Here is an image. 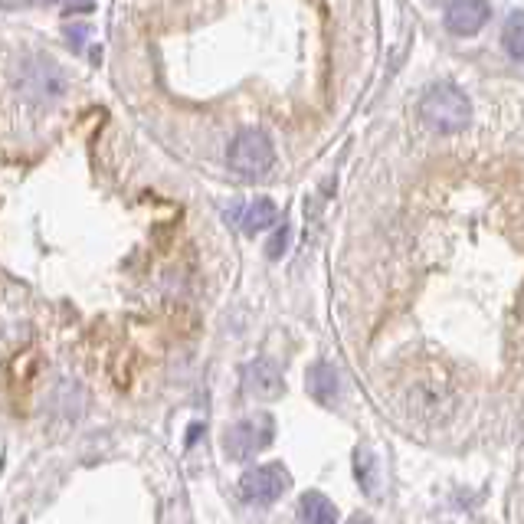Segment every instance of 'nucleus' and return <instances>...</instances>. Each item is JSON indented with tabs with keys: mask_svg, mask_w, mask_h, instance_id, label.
Wrapping results in <instances>:
<instances>
[{
	"mask_svg": "<svg viewBox=\"0 0 524 524\" xmlns=\"http://www.w3.org/2000/svg\"><path fill=\"white\" fill-rule=\"evenodd\" d=\"M17 82H20V92L33 102H56L66 89L59 66L43 56H30L27 63L20 66Z\"/></svg>",
	"mask_w": 524,
	"mask_h": 524,
	"instance_id": "obj_5",
	"label": "nucleus"
},
{
	"mask_svg": "<svg viewBox=\"0 0 524 524\" xmlns=\"http://www.w3.org/2000/svg\"><path fill=\"white\" fill-rule=\"evenodd\" d=\"M299 518L308 524H331V521H338V508L321 492H308L299 505Z\"/></svg>",
	"mask_w": 524,
	"mask_h": 524,
	"instance_id": "obj_11",
	"label": "nucleus"
},
{
	"mask_svg": "<svg viewBox=\"0 0 524 524\" xmlns=\"http://www.w3.org/2000/svg\"><path fill=\"white\" fill-rule=\"evenodd\" d=\"M243 390L256 400H279L285 393L282 371L269 357H256L243 367Z\"/></svg>",
	"mask_w": 524,
	"mask_h": 524,
	"instance_id": "obj_6",
	"label": "nucleus"
},
{
	"mask_svg": "<svg viewBox=\"0 0 524 524\" xmlns=\"http://www.w3.org/2000/svg\"><path fill=\"white\" fill-rule=\"evenodd\" d=\"M289 226H282V230L276 233V236H272V240H269V246H266V253L272 256V259H279L282 253H285V246H289Z\"/></svg>",
	"mask_w": 524,
	"mask_h": 524,
	"instance_id": "obj_13",
	"label": "nucleus"
},
{
	"mask_svg": "<svg viewBox=\"0 0 524 524\" xmlns=\"http://www.w3.org/2000/svg\"><path fill=\"white\" fill-rule=\"evenodd\" d=\"M410 400H423L426 407L420 410L416 407L413 416H423V420H446L449 416V407H446V400H449V390H430V387H416L410 393Z\"/></svg>",
	"mask_w": 524,
	"mask_h": 524,
	"instance_id": "obj_10",
	"label": "nucleus"
},
{
	"mask_svg": "<svg viewBox=\"0 0 524 524\" xmlns=\"http://www.w3.org/2000/svg\"><path fill=\"white\" fill-rule=\"evenodd\" d=\"M66 4H79V0H66ZM86 4H89V0H86Z\"/></svg>",
	"mask_w": 524,
	"mask_h": 524,
	"instance_id": "obj_15",
	"label": "nucleus"
},
{
	"mask_svg": "<svg viewBox=\"0 0 524 524\" xmlns=\"http://www.w3.org/2000/svg\"><path fill=\"white\" fill-rule=\"evenodd\" d=\"M488 17H492V7L485 0H449L446 4V30L452 37H475Z\"/></svg>",
	"mask_w": 524,
	"mask_h": 524,
	"instance_id": "obj_7",
	"label": "nucleus"
},
{
	"mask_svg": "<svg viewBox=\"0 0 524 524\" xmlns=\"http://www.w3.org/2000/svg\"><path fill=\"white\" fill-rule=\"evenodd\" d=\"M236 210H240V213H233V220L240 223V230H246V233H262V230H269V226L276 223V217H279L276 204H272V200H266V197L249 200V204L236 207Z\"/></svg>",
	"mask_w": 524,
	"mask_h": 524,
	"instance_id": "obj_9",
	"label": "nucleus"
},
{
	"mask_svg": "<svg viewBox=\"0 0 524 524\" xmlns=\"http://www.w3.org/2000/svg\"><path fill=\"white\" fill-rule=\"evenodd\" d=\"M420 118L436 135H459V131L472 125V105L462 89L439 82V86L426 89V95L420 99Z\"/></svg>",
	"mask_w": 524,
	"mask_h": 524,
	"instance_id": "obj_1",
	"label": "nucleus"
},
{
	"mask_svg": "<svg viewBox=\"0 0 524 524\" xmlns=\"http://www.w3.org/2000/svg\"><path fill=\"white\" fill-rule=\"evenodd\" d=\"M521 10H511L508 14V23H505V30H502V43H505V50H508V56L518 59L524 56V40H521V33H524V27H521Z\"/></svg>",
	"mask_w": 524,
	"mask_h": 524,
	"instance_id": "obj_12",
	"label": "nucleus"
},
{
	"mask_svg": "<svg viewBox=\"0 0 524 524\" xmlns=\"http://www.w3.org/2000/svg\"><path fill=\"white\" fill-rule=\"evenodd\" d=\"M289 488V472H285L279 462H269V466H256L243 472L240 479V495L246 505H256V508H266V505H276L279 498L285 495Z\"/></svg>",
	"mask_w": 524,
	"mask_h": 524,
	"instance_id": "obj_4",
	"label": "nucleus"
},
{
	"mask_svg": "<svg viewBox=\"0 0 524 524\" xmlns=\"http://www.w3.org/2000/svg\"><path fill=\"white\" fill-rule=\"evenodd\" d=\"M430 4H446V0H430Z\"/></svg>",
	"mask_w": 524,
	"mask_h": 524,
	"instance_id": "obj_14",
	"label": "nucleus"
},
{
	"mask_svg": "<svg viewBox=\"0 0 524 524\" xmlns=\"http://www.w3.org/2000/svg\"><path fill=\"white\" fill-rule=\"evenodd\" d=\"M272 439H276V423H272L269 413H256V416H246V420L233 423L230 430L223 433V452L226 459H253L256 452L269 449Z\"/></svg>",
	"mask_w": 524,
	"mask_h": 524,
	"instance_id": "obj_2",
	"label": "nucleus"
},
{
	"mask_svg": "<svg viewBox=\"0 0 524 524\" xmlns=\"http://www.w3.org/2000/svg\"><path fill=\"white\" fill-rule=\"evenodd\" d=\"M305 384H308V393H312V400L321 403V407H335L341 400V377L328 361H318L308 367Z\"/></svg>",
	"mask_w": 524,
	"mask_h": 524,
	"instance_id": "obj_8",
	"label": "nucleus"
},
{
	"mask_svg": "<svg viewBox=\"0 0 524 524\" xmlns=\"http://www.w3.org/2000/svg\"><path fill=\"white\" fill-rule=\"evenodd\" d=\"M276 164V148L272 138L259 128H246L233 138L230 145V168L243 177H262L272 171Z\"/></svg>",
	"mask_w": 524,
	"mask_h": 524,
	"instance_id": "obj_3",
	"label": "nucleus"
}]
</instances>
